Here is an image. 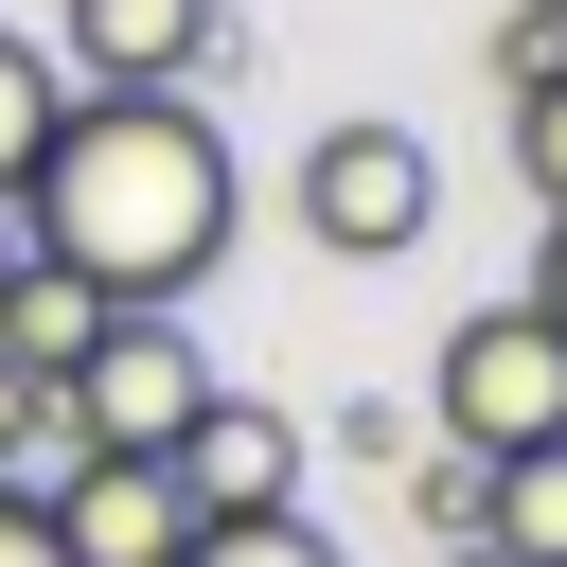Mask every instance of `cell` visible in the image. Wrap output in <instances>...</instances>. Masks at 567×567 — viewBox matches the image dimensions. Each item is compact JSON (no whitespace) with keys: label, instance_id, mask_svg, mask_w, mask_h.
Returning a JSON list of instances; mask_svg holds the SVG:
<instances>
[{"label":"cell","instance_id":"18","mask_svg":"<svg viewBox=\"0 0 567 567\" xmlns=\"http://www.w3.org/2000/svg\"><path fill=\"white\" fill-rule=\"evenodd\" d=\"M0 567H71V549L35 532V496H0Z\"/></svg>","mask_w":567,"mask_h":567},{"label":"cell","instance_id":"7","mask_svg":"<svg viewBox=\"0 0 567 567\" xmlns=\"http://www.w3.org/2000/svg\"><path fill=\"white\" fill-rule=\"evenodd\" d=\"M35 532H53L71 567H177V532H195V496H177L159 461H89V443H71V461L35 478Z\"/></svg>","mask_w":567,"mask_h":567},{"label":"cell","instance_id":"8","mask_svg":"<svg viewBox=\"0 0 567 567\" xmlns=\"http://www.w3.org/2000/svg\"><path fill=\"white\" fill-rule=\"evenodd\" d=\"M478 549H496V567H567V443L478 461Z\"/></svg>","mask_w":567,"mask_h":567},{"label":"cell","instance_id":"21","mask_svg":"<svg viewBox=\"0 0 567 567\" xmlns=\"http://www.w3.org/2000/svg\"><path fill=\"white\" fill-rule=\"evenodd\" d=\"M443 567H496V549H443Z\"/></svg>","mask_w":567,"mask_h":567},{"label":"cell","instance_id":"12","mask_svg":"<svg viewBox=\"0 0 567 567\" xmlns=\"http://www.w3.org/2000/svg\"><path fill=\"white\" fill-rule=\"evenodd\" d=\"M53 461H71V443H53V372H18V354H0V496H35Z\"/></svg>","mask_w":567,"mask_h":567},{"label":"cell","instance_id":"6","mask_svg":"<svg viewBox=\"0 0 567 567\" xmlns=\"http://www.w3.org/2000/svg\"><path fill=\"white\" fill-rule=\"evenodd\" d=\"M159 478H177L195 514H301V408H266V390L213 372V408L159 443Z\"/></svg>","mask_w":567,"mask_h":567},{"label":"cell","instance_id":"15","mask_svg":"<svg viewBox=\"0 0 567 567\" xmlns=\"http://www.w3.org/2000/svg\"><path fill=\"white\" fill-rule=\"evenodd\" d=\"M337 443H354V461H390V478H408V443H425V408H390V390H354V408H337Z\"/></svg>","mask_w":567,"mask_h":567},{"label":"cell","instance_id":"16","mask_svg":"<svg viewBox=\"0 0 567 567\" xmlns=\"http://www.w3.org/2000/svg\"><path fill=\"white\" fill-rule=\"evenodd\" d=\"M496 71H514V89H549V71H567V18H496Z\"/></svg>","mask_w":567,"mask_h":567},{"label":"cell","instance_id":"5","mask_svg":"<svg viewBox=\"0 0 567 567\" xmlns=\"http://www.w3.org/2000/svg\"><path fill=\"white\" fill-rule=\"evenodd\" d=\"M53 71L71 89H213L230 0H53Z\"/></svg>","mask_w":567,"mask_h":567},{"label":"cell","instance_id":"14","mask_svg":"<svg viewBox=\"0 0 567 567\" xmlns=\"http://www.w3.org/2000/svg\"><path fill=\"white\" fill-rule=\"evenodd\" d=\"M514 177H532V213H567V71L514 89Z\"/></svg>","mask_w":567,"mask_h":567},{"label":"cell","instance_id":"13","mask_svg":"<svg viewBox=\"0 0 567 567\" xmlns=\"http://www.w3.org/2000/svg\"><path fill=\"white\" fill-rule=\"evenodd\" d=\"M408 514H425L443 549H478V461H461V443H408Z\"/></svg>","mask_w":567,"mask_h":567},{"label":"cell","instance_id":"2","mask_svg":"<svg viewBox=\"0 0 567 567\" xmlns=\"http://www.w3.org/2000/svg\"><path fill=\"white\" fill-rule=\"evenodd\" d=\"M425 230H443V159H425L390 106H354V124L301 142V248H337V266H408Z\"/></svg>","mask_w":567,"mask_h":567},{"label":"cell","instance_id":"4","mask_svg":"<svg viewBox=\"0 0 567 567\" xmlns=\"http://www.w3.org/2000/svg\"><path fill=\"white\" fill-rule=\"evenodd\" d=\"M425 443H461V461H514V443H567V337H549L532 301H478V319L443 337V390H425Z\"/></svg>","mask_w":567,"mask_h":567},{"label":"cell","instance_id":"1","mask_svg":"<svg viewBox=\"0 0 567 567\" xmlns=\"http://www.w3.org/2000/svg\"><path fill=\"white\" fill-rule=\"evenodd\" d=\"M230 230H248V177H230L213 89H71L18 177V248L89 284L106 319H177L230 266Z\"/></svg>","mask_w":567,"mask_h":567},{"label":"cell","instance_id":"17","mask_svg":"<svg viewBox=\"0 0 567 567\" xmlns=\"http://www.w3.org/2000/svg\"><path fill=\"white\" fill-rule=\"evenodd\" d=\"M514 301H532V319L567 337V213H549V248H532V284H514Z\"/></svg>","mask_w":567,"mask_h":567},{"label":"cell","instance_id":"20","mask_svg":"<svg viewBox=\"0 0 567 567\" xmlns=\"http://www.w3.org/2000/svg\"><path fill=\"white\" fill-rule=\"evenodd\" d=\"M514 18H567V0H514Z\"/></svg>","mask_w":567,"mask_h":567},{"label":"cell","instance_id":"19","mask_svg":"<svg viewBox=\"0 0 567 567\" xmlns=\"http://www.w3.org/2000/svg\"><path fill=\"white\" fill-rule=\"evenodd\" d=\"M0 284H18V213H0Z\"/></svg>","mask_w":567,"mask_h":567},{"label":"cell","instance_id":"11","mask_svg":"<svg viewBox=\"0 0 567 567\" xmlns=\"http://www.w3.org/2000/svg\"><path fill=\"white\" fill-rule=\"evenodd\" d=\"M177 567H337V532H319V514H195Z\"/></svg>","mask_w":567,"mask_h":567},{"label":"cell","instance_id":"9","mask_svg":"<svg viewBox=\"0 0 567 567\" xmlns=\"http://www.w3.org/2000/svg\"><path fill=\"white\" fill-rule=\"evenodd\" d=\"M89 319H106V301H89V284H53V266L18 248V284H0V354H18V372H71V354H89Z\"/></svg>","mask_w":567,"mask_h":567},{"label":"cell","instance_id":"3","mask_svg":"<svg viewBox=\"0 0 567 567\" xmlns=\"http://www.w3.org/2000/svg\"><path fill=\"white\" fill-rule=\"evenodd\" d=\"M195 408H213L195 319H89V354L53 372V443H89V461H159Z\"/></svg>","mask_w":567,"mask_h":567},{"label":"cell","instance_id":"10","mask_svg":"<svg viewBox=\"0 0 567 567\" xmlns=\"http://www.w3.org/2000/svg\"><path fill=\"white\" fill-rule=\"evenodd\" d=\"M53 106H71V71H53V35H18V18H0V213H18V177H35V142H53Z\"/></svg>","mask_w":567,"mask_h":567}]
</instances>
